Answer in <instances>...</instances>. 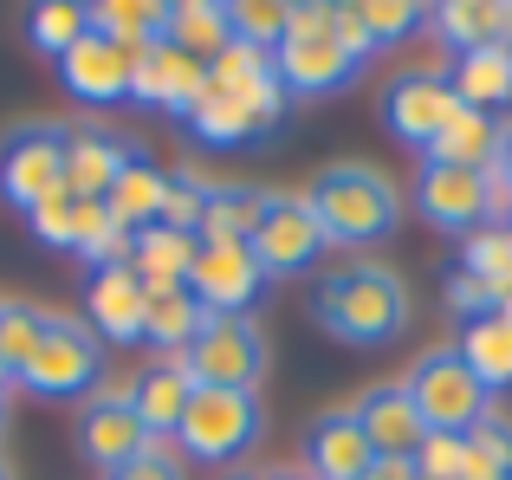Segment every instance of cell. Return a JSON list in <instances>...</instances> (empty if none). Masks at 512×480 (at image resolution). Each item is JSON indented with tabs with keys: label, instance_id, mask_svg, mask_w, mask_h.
Listing matches in <instances>:
<instances>
[{
	"label": "cell",
	"instance_id": "45",
	"mask_svg": "<svg viewBox=\"0 0 512 480\" xmlns=\"http://www.w3.org/2000/svg\"><path fill=\"white\" fill-rule=\"evenodd\" d=\"M266 480H312V474H305V468H299V474H292V468H279V474H266Z\"/></svg>",
	"mask_w": 512,
	"mask_h": 480
},
{
	"label": "cell",
	"instance_id": "43",
	"mask_svg": "<svg viewBox=\"0 0 512 480\" xmlns=\"http://www.w3.org/2000/svg\"><path fill=\"white\" fill-rule=\"evenodd\" d=\"M493 176H500L506 189H512V117L500 124V150H493Z\"/></svg>",
	"mask_w": 512,
	"mask_h": 480
},
{
	"label": "cell",
	"instance_id": "7",
	"mask_svg": "<svg viewBox=\"0 0 512 480\" xmlns=\"http://www.w3.org/2000/svg\"><path fill=\"white\" fill-rule=\"evenodd\" d=\"M182 370L195 390H253L260 396V377H266V331L253 318H221L208 312L201 338L182 351Z\"/></svg>",
	"mask_w": 512,
	"mask_h": 480
},
{
	"label": "cell",
	"instance_id": "53",
	"mask_svg": "<svg viewBox=\"0 0 512 480\" xmlns=\"http://www.w3.org/2000/svg\"><path fill=\"white\" fill-rule=\"evenodd\" d=\"M506 52H512V46H506Z\"/></svg>",
	"mask_w": 512,
	"mask_h": 480
},
{
	"label": "cell",
	"instance_id": "30",
	"mask_svg": "<svg viewBox=\"0 0 512 480\" xmlns=\"http://www.w3.org/2000/svg\"><path fill=\"white\" fill-rule=\"evenodd\" d=\"M201 325H208V305H201L188 286L150 292V312H143V344H156V351H175V357H182L188 344L201 338Z\"/></svg>",
	"mask_w": 512,
	"mask_h": 480
},
{
	"label": "cell",
	"instance_id": "19",
	"mask_svg": "<svg viewBox=\"0 0 512 480\" xmlns=\"http://www.w3.org/2000/svg\"><path fill=\"white\" fill-rule=\"evenodd\" d=\"M59 78L65 91H72L78 104H91V111H104V104H124L130 98V52L111 46V39L85 33L72 52L59 59Z\"/></svg>",
	"mask_w": 512,
	"mask_h": 480
},
{
	"label": "cell",
	"instance_id": "51",
	"mask_svg": "<svg viewBox=\"0 0 512 480\" xmlns=\"http://www.w3.org/2000/svg\"><path fill=\"white\" fill-rule=\"evenodd\" d=\"M415 480H428V474H415Z\"/></svg>",
	"mask_w": 512,
	"mask_h": 480
},
{
	"label": "cell",
	"instance_id": "44",
	"mask_svg": "<svg viewBox=\"0 0 512 480\" xmlns=\"http://www.w3.org/2000/svg\"><path fill=\"white\" fill-rule=\"evenodd\" d=\"M363 480H415V461H383V455H376Z\"/></svg>",
	"mask_w": 512,
	"mask_h": 480
},
{
	"label": "cell",
	"instance_id": "2",
	"mask_svg": "<svg viewBox=\"0 0 512 480\" xmlns=\"http://www.w3.org/2000/svg\"><path fill=\"white\" fill-rule=\"evenodd\" d=\"M305 208L318 215L331 247H376L402 228V195L383 169L370 163H331L318 169V182L305 189Z\"/></svg>",
	"mask_w": 512,
	"mask_h": 480
},
{
	"label": "cell",
	"instance_id": "40",
	"mask_svg": "<svg viewBox=\"0 0 512 480\" xmlns=\"http://www.w3.org/2000/svg\"><path fill=\"white\" fill-rule=\"evenodd\" d=\"M441 292H448V312H461L467 325H474V318H487V312H500V292H493L487 279L461 273V266L448 273V286H441Z\"/></svg>",
	"mask_w": 512,
	"mask_h": 480
},
{
	"label": "cell",
	"instance_id": "49",
	"mask_svg": "<svg viewBox=\"0 0 512 480\" xmlns=\"http://www.w3.org/2000/svg\"><path fill=\"white\" fill-rule=\"evenodd\" d=\"M0 480H13V468H7V461H0Z\"/></svg>",
	"mask_w": 512,
	"mask_h": 480
},
{
	"label": "cell",
	"instance_id": "42",
	"mask_svg": "<svg viewBox=\"0 0 512 480\" xmlns=\"http://www.w3.org/2000/svg\"><path fill=\"white\" fill-rule=\"evenodd\" d=\"M104 480H188V474H182V455H175V442H150L137 461H124V468L104 474Z\"/></svg>",
	"mask_w": 512,
	"mask_h": 480
},
{
	"label": "cell",
	"instance_id": "50",
	"mask_svg": "<svg viewBox=\"0 0 512 480\" xmlns=\"http://www.w3.org/2000/svg\"><path fill=\"white\" fill-rule=\"evenodd\" d=\"M0 312H7V299H0Z\"/></svg>",
	"mask_w": 512,
	"mask_h": 480
},
{
	"label": "cell",
	"instance_id": "33",
	"mask_svg": "<svg viewBox=\"0 0 512 480\" xmlns=\"http://www.w3.org/2000/svg\"><path fill=\"white\" fill-rule=\"evenodd\" d=\"M46 325H52V312L7 299V312H0V364H7V377H13V383H20V377H26V364L39 357V344H46Z\"/></svg>",
	"mask_w": 512,
	"mask_h": 480
},
{
	"label": "cell",
	"instance_id": "11",
	"mask_svg": "<svg viewBox=\"0 0 512 480\" xmlns=\"http://www.w3.org/2000/svg\"><path fill=\"white\" fill-rule=\"evenodd\" d=\"M266 273L253 260L247 240H201L195 266H188V292H195L208 312L221 318H253V299H260Z\"/></svg>",
	"mask_w": 512,
	"mask_h": 480
},
{
	"label": "cell",
	"instance_id": "12",
	"mask_svg": "<svg viewBox=\"0 0 512 480\" xmlns=\"http://www.w3.org/2000/svg\"><path fill=\"white\" fill-rule=\"evenodd\" d=\"M415 208H422V221L441 228V234L493 228V182H487V169L422 163V176H415Z\"/></svg>",
	"mask_w": 512,
	"mask_h": 480
},
{
	"label": "cell",
	"instance_id": "27",
	"mask_svg": "<svg viewBox=\"0 0 512 480\" xmlns=\"http://www.w3.org/2000/svg\"><path fill=\"white\" fill-rule=\"evenodd\" d=\"M163 189H169V176L150 163V156H137V163L111 182L104 208H111V221L124 234H143V228H156V221H163Z\"/></svg>",
	"mask_w": 512,
	"mask_h": 480
},
{
	"label": "cell",
	"instance_id": "41",
	"mask_svg": "<svg viewBox=\"0 0 512 480\" xmlns=\"http://www.w3.org/2000/svg\"><path fill=\"white\" fill-rule=\"evenodd\" d=\"M461 468H467V435H428L415 455V474L428 480H461Z\"/></svg>",
	"mask_w": 512,
	"mask_h": 480
},
{
	"label": "cell",
	"instance_id": "20",
	"mask_svg": "<svg viewBox=\"0 0 512 480\" xmlns=\"http://www.w3.org/2000/svg\"><path fill=\"white\" fill-rule=\"evenodd\" d=\"M124 396H130V409H137V422L150 429V442H175L188 403H195V383H188L182 357H156V364H143L137 377H130Z\"/></svg>",
	"mask_w": 512,
	"mask_h": 480
},
{
	"label": "cell",
	"instance_id": "14",
	"mask_svg": "<svg viewBox=\"0 0 512 480\" xmlns=\"http://www.w3.org/2000/svg\"><path fill=\"white\" fill-rule=\"evenodd\" d=\"M454 111H461V98L448 91L441 72H402V78H389V91H383V124L396 130L409 150H428V143L448 130Z\"/></svg>",
	"mask_w": 512,
	"mask_h": 480
},
{
	"label": "cell",
	"instance_id": "3",
	"mask_svg": "<svg viewBox=\"0 0 512 480\" xmlns=\"http://www.w3.org/2000/svg\"><path fill=\"white\" fill-rule=\"evenodd\" d=\"M363 72V59L344 46L338 13L331 7H292L286 39L273 46V78L286 85V98H331Z\"/></svg>",
	"mask_w": 512,
	"mask_h": 480
},
{
	"label": "cell",
	"instance_id": "34",
	"mask_svg": "<svg viewBox=\"0 0 512 480\" xmlns=\"http://www.w3.org/2000/svg\"><path fill=\"white\" fill-rule=\"evenodd\" d=\"M461 273L487 279L493 292H500V305L512 299V228H474L461 247Z\"/></svg>",
	"mask_w": 512,
	"mask_h": 480
},
{
	"label": "cell",
	"instance_id": "32",
	"mask_svg": "<svg viewBox=\"0 0 512 480\" xmlns=\"http://www.w3.org/2000/svg\"><path fill=\"white\" fill-rule=\"evenodd\" d=\"M85 33H91V7H78V0H39V7L26 13V39H33L46 59H65Z\"/></svg>",
	"mask_w": 512,
	"mask_h": 480
},
{
	"label": "cell",
	"instance_id": "23",
	"mask_svg": "<svg viewBox=\"0 0 512 480\" xmlns=\"http://www.w3.org/2000/svg\"><path fill=\"white\" fill-rule=\"evenodd\" d=\"M195 247H201L195 234H175V228L156 221V228H143L137 247H130V273L143 279V292H175V286H188Z\"/></svg>",
	"mask_w": 512,
	"mask_h": 480
},
{
	"label": "cell",
	"instance_id": "52",
	"mask_svg": "<svg viewBox=\"0 0 512 480\" xmlns=\"http://www.w3.org/2000/svg\"><path fill=\"white\" fill-rule=\"evenodd\" d=\"M506 228H512V215H506Z\"/></svg>",
	"mask_w": 512,
	"mask_h": 480
},
{
	"label": "cell",
	"instance_id": "47",
	"mask_svg": "<svg viewBox=\"0 0 512 480\" xmlns=\"http://www.w3.org/2000/svg\"><path fill=\"white\" fill-rule=\"evenodd\" d=\"M227 480H266V474H227Z\"/></svg>",
	"mask_w": 512,
	"mask_h": 480
},
{
	"label": "cell",
	"instance_id": "38",
	"mask_svg": "<svg viewBox=\"0 0 512 480\" xmlns=\"http://www.w3.org/2000/svg\"><path fill=\"white\" fill-rule=\"evenodd\" d=\"M201 208H208V182H201L195 169H175L169 189H163V228L195 234L201 228Z\"/></svg>",
	"mask_w": 512,
	"mask_h": 480
},
{
	"label": "cell",
	"instance_id": "16",
	"mask_svg": "<svg viewBox=\"0 0 512 480\" xmlns=\"http://www.w3.org/2000/svg\"><path fill=\"white\" fill-rule=\"evenodd\" d=\"M143 312H150V292L130 266H98L85 286V325L98 344H143Z\"/></svg>",
	"mask_w": 512,
	"mask_h": 480
},
{
	"label": "cell",
	"instance_id": "8",
	"mask_svg": "<svg viewBox=\"0 0 512 480\" xmlns=\"http://www.w3.org/2000/svg\"><path fill=\"white\" fill-rule=\"evenodd\" d=\"M20 383L33 396H46V403H78V396H98V383H104V344L91 338L85 318H59V312H52L46 344H39V357L26 364Z\"/></svg>",
	"mask_w": 512,
	"mask_h": 480
},
{
	"label": "cell",
	"instance_id": "18",
	"mask_svg": "<svg viewBox=\"0 0 512 480\" xmlns=\"http://www.w3.org/2000/svg\"><path fill=\"white\" fill-rule=\"evenodd\" d=\"M130 163H137V143L130 137H117L111 124H78L72 143H65V189H72L78 202H104L111 182L124 176Z\"/></svg>",
	"mask_w": 512,
	"mask_h": 480
},
{
	"label": "cell",
	"instance_id": "4",
	"mask_svg": "<svg viewBox=\"0 0 512 480\" xmlns=\"http://www.w3.org/2000/svg\"><path fill=\"white\" fill-rule=\"evenodd\" d=\"M402 390H409V403H415V416H422L428 435H474L480 422L493 416L487 383L467 370V357L454 351V344L415 357L409 377H402Z\"/></svg>",
	"mask_w": 512,
	"mask_h": 480
},
{
	"label": "cell",
	"instance_id": "39",
	"mask_svg": "<svg viewBox=\"0 0 512 480\" xmlns=\"http://www.w3.org/2000/svg\"><path fill=\"white\" fill-rule=\"evenodd\" d=\"M72 221H78V195H72V189H52L46 202L26 215V228H33L39 247H52V253L65 247V253H72Z\"/></svg>",
	"mask_w": 512,
	"mask_h": 480
},
{
	"label": "cell",
	"instance_id": "21",
	"mask_svg": "<svg viewBox=\"0 0 512 480\" xmlns=\"http://www.w3.org/2000/svg\"><path fill=\"white\" fill-rule=\"evenodd\" d=\"M376 461L370 435L357 429L350 409H325V416L305 429V474L312 480H363Z\"/></svg>",
	"mask_w": 512,
	"mask_h": 480
},
{
	"label": "cell",
	"instance_id": "48",
	"mask_svg": "<svg viewBox=\"0 0 512 480\" xmlns=\"http://www.w3.org/2000/svg\"><path fill=\"white\" fill-rule=\"evenodd\" d=\"M0 429H7V396H0Z\"/></svg>",
	"mask_w": 512,
	"mask_h": 480
},
{
	"label": "cell",
	"instance_id": "26",
	"mask_svg": "<svg viewBox=\"0 0 512 480\" xmlns=\"http://www.w3.org/2000/svg\"><path fill=\"white\" fill-rule=\"evenodd\" d=\"M454 351L487 383V396L512 390V312H487V318H474V325H461V344H454Z\"/></svg>",
	"mask_w": 512,
	"mask_h": 480
},
{
	"label": "cell",
	"instance_id": "36",
	"mask_svg": "<svg viewBox=\"0 0 512 480\" xmlns=\"http://www.w3.org/2000/svg\"><path fill=\"white\" fill-rule=\"evenodd\" d=\"M227 13H234V39L260 52H273L292 26V7H279V0H227Z\"/></svg>",
	"mask_w": 512,
	"mask_h": 480
},
{
	"label": "cell",
	"instance_id": "24",
	"mask_svg": "<svg viewBox=\"0 0 512 480\" xmlns=\"http://www.w3.org/2000/svg\"><path fill=\"white\" fill-rule=\"evenodd\" d=\"M169 46L188 52V59H201V65H214L234 46V13H227V0H175L169 7Z\"/></svg>",
	"mask_w": 512,
	"mask_h": 480
},
{
	"label": "cell",
	"instance_id": "31",
	"mask_svg": "<svg viewBox=\"0 0 512 480\" xmlns=\"http://www.w3.org/2000/svg\"><path fill=\"white\" fill-rule=\"evenodd\" d=\"M266 189H247V182H208V208H201L195 240H247L260 228Z\"/></svg>",
	"mask_w": 512,
	"mask_h": 480
},
{
	"label": "cell",
	"instance_id": "5",
	"mask_svg": "<svg viewBox=\"0 0 512 480\" xmlns=\"http://www.w3.org/2000/svg\"><path fill=\"white\" fill-rule=\"evenodd\" d=\"M266 435V409L253 390H195L182 429H175V455L227 468V461L253 455V442Z\"/></svg>",
	"mask_w": 512,
	"mask_h": 480
},
{
	"label": "cell",
	"instance_id": "1",
	"mask_svg": "<svg viewBox=\"0 0 512 480\" xmlns=\"http://www.w3.org/2000/svg\"><path fill=\"white\" fill-rule=\"evenodd\" d=\"M312 325L357 351L396 344L409 331V286L383 260H344L312 286Z\"/></svg>",
	"mask_w": 512,
	"mask_h": 480
},
{
	"label": "cell",
	"instance_id": "35",
	"mask_svg": "<svg viewBox=\"0 0 512 480\" xmlns=\"http://www.w3.org/2000/svg\"><path fill=\"white\" fill-rule=\"evenodd\" d=\"M461 480H512V422L493 409L474 435H467V468Z\"/></svg>",
	"mask_w": 512,
	"mask_h": 480
},
{
	"label": "cell",
	"instance_id": "6",
	"mask_svg": "<svg viewBox=\"0 0 512 480\" xmlns=\"http://www.w3.org/2000/svg\"><path fill=\"white\" fill-rule=\"evenodd\" d=\"M65 143H72V124L59 117H26L0 137V195L20 215H33L52 189H65Z\"/></svg>",
	"mask_w": 512,
	"mask_h": 480
},
{
	"label": "cell",
	"instance_id": "46",
	"mask_svg": "<svg viewBox=\"0 0 512 480\" xmlns=\"http://www.w3.org/2000/svg\"><path fill=\"white\" fill-rule=\"evenodd\" d=\"M13 390V377H7V364H0V396H7Z\"/></svg>",
	"mask_w": 512,
	"mask_h": 480
},
{
	"label": "cell",
	"instance_id": "10",
	"mask_svg": "<svg viewBox=\"0 0 512 480\" xmlns=\"http://www.w3.org/2000/svg\"><path fill=\"white\" fill-rule=\"evenodd\" d=\"M279 117H286V85H279V78H260V85H247V91L208 85V98L188 111V124H195L201 143H214V150H234V143H247V137L279 130Z\"/></svg>",
	"mask_w": 512,
	"mask_h": 480
},
{
	"label": "cell",
	"instance_id": "37",
	"mask_svg": "<svg viewBox=\"0 0 512 480\" xmlns=\"http://www.w3.org/2000/svg\"><path fill=\"white\" fill-rule=\"evenodd\" d=\"M357 20H363V33H370V52H389V46H402V39H409L428 13L409 7V0H363Z\"/></svg>",
	"mask_w": 512,
	"mask_h": 480
},
{
	"label": "cell",
	"instance_id": "25",
	"mask_svg": "<svg viewBox=\"0 0 512 480\" xmlns=\"http://www.w3.org/2000/svg\"><path fill=\"white\" fill-rule=\"evenodd\" d=\"M493 150H500V117L487 111H454L448 130L422 150V163H448V169H493Z\"/></svg>",
	"mask_w": 512,
	"mask_h": 480
},
{
	"label": "cell",
	"instance_id": "22",
	"mask_svg": "<svg viewBox=\"0 0 512 480\" xmlns=\"http://www.w3.org/2000/svg\"><path fill=\"white\" fill-rule=\"evenodd\" d=\"M448 91L467 104V111H487L500 117L512 104V52L506 46H480V52H454L448 59Z\"/></svg>",
	"mask_w": 512,
	"mask_h": 480
},
{
	"label": "cell",
	"instance_id": "29",
	"mask_svg": "<svg viewBox=\"0 0 512 480\" xmlns=\"http://www.w3.org/2000/svg\"><path fill=\"white\" fill-rule=\"evenodd\" d=\"M91 33L124 52H150L169 39V7H156V0H104V7H91Z\"/></svg>",
	"mask_w": 512,
	"mask_h": 480
},
{
	"label": "cell",
	"instance_id": "15",
	"mask_svg": "<svg viewBox=\"0 0 512 480\" xmlns=\"http://www.w3.org/2000/svg\"><path fill=\"white\" fill-rule=\"evenodd\" d=\"M130 98L156 104V111H169V117H188L208 98V65L175 52L169 39L150 46V52H130Z\"/></svg>",
	"mask_w": 512,
	"mask_h": 480
},
{
	"label": "cell",
	"instance_id": "13",
	"mask_svg": "<svg viewBox=\"0 0 512 480\" xmlns=\"http://www.w3.org/2000/svg\"><path fill=\"white\" fill-rule=\"evenodd\" d=\"M143 448H150V429L137 422V409H130L124 390L85 396V409H78V455H85L91 468H98V474H117L124 461H137Z\"/></svg>",
	"mask_w": 512,
	"mask_h": 480
},
{
	"label": "cell",
	"instance_id": "17",
	"mask_svg": "<svg viewBox=\"0 0 512 480\" xmlns=\"http://www.w3.org/2000/svg\"><path fill=\"white\" fill-rule=\"evenodd\" d=\"M350 416H357V429L370 435V448L383 461H415L422 442H428V429H422V416H415L402 383H370V390L350 403Z\"/></svg>",
	"mask_w": 512,
	"mask_h": 480
},
{
	"label": "cell",
	"instance_id": "28",
	"mask_svg": "<svg viewBox=\"0 0 512 480\" xmlns=\"http://www.w3.org/2000/svg\"><path fill=\"white\" fill-rule=\"evenodd\" d=\"M428 26H435V39L454 52H480V46H506V7H493V0H448V7L428 13Z\"/></svg>",
	"mask_w": 512,
	"mask_h": 480
},
{
	"label": "cell",
	"instance_id": "9",
	"mask_svg": "<svg viewBox=\"0 0 512 480\" xmlns=\"http://www.w3.org/2000/svg\"><path fill=\"white\" fill-rule=\"evenodd\" d=\"M247 247H253V260H260L266 279H299L331 253V240L318 228V215L305 208V195H266L260 228L247 234Z\"/></svg>",
	"mask_w": 512,
	"mask_h": 480
}]
</instances>
